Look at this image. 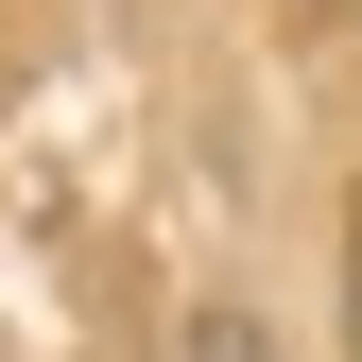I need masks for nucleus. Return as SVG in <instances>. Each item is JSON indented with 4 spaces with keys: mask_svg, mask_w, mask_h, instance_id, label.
I'll return each mask as SVG.
<instances>
[{
    "mask_svg": "<svg viewBox=\"0 0 362 362\" xmlns=\"http://www.w3.org/2000/svg\"><path fill=\"white\" fill-rule=\"evenodd\" d=\"M310 18H345V0H310Z\"/></svg>",
    "mask_w": 362,
    "mask_h": 362,
    "instance_id": "f03ea898",
    "label": "nucleus"
},
{
    "mask_svg": "<svg viewBox=\"0 0 362 362\" xmlns=\"http://www.w3.org/2000/svg\"><path fill=\"white\" fill-rule=\"evenodd\" d=\"M345 362H362V207H345Z\"/></svg>",
    "mask_w": 362,
    "mask_h": 362,
    "instance_id": "f257e3e1",
    "label": "nucleus"
}]
</instances>
